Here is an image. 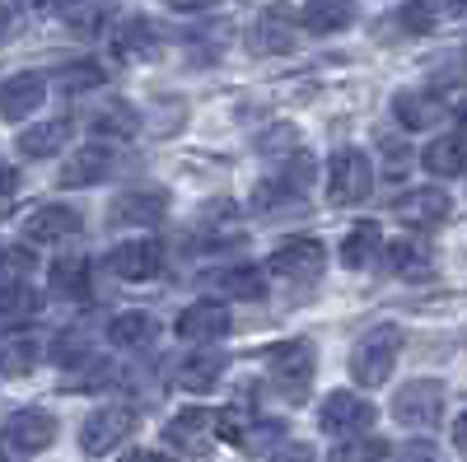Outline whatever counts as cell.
<instances>
[{
  "label": "cell",
  "mask_w": 467,
  "mask_h": 462,
  "mask_svg": "<svg viewBox=\"0 0 467 462\" xmlns=\"http://www.w3.org/2000/svg\"><path fill=\"white\" fill-rule=\"evenodd\" d=\"M407 154H411L407 145H402V149H398V145H388V178H402V173H407V164H411Z\"/></svg>",
  "instance_id": "39"
},
{
  "label": "cell",
  "mask_w": 467,
  "mask_h": 462,
  "mask_svg": "<svg viewBox=\"0 0 467 462\" xmlns=\"http://www.w3.org/2000/svg\"><path fill=\"white\" fill-rule=\"evenodd\" d=\"M117 56H127V61H154L160 56V33H154L150 19H127L122 28H117Z\"/></svg>",
  "instance_id": "22"
},
{
  "label": "cell",
  "mask_w": 467,
  "mask_h": 462,
  "mask_svg": "<svg viewBox=\"0 0 467 462\" xmlns=\"http://www.w3.org/2000/svg\"><path fill=\"white\" fill-rule=\"evenodd\" d=\"M70 140V118H47V122H33L19 131V154H28V159H52V154H61Z\"/></svg>",
  "instance_id": "19"
},
{
  "label": "cell",
  "mask_w": 467,
  "mask_h": 462,
  "mask_svg": "<svg viewBox=\"0 0 467 462\" xmlns=\"http://www.w3.org/2000/svg\"><path fill=\"white\" fill-rule=\"evenodd\" d=\"M5 24H10V10H5V0H0V33H5Z\"/></svg>",
  "instance_id": "42"
},
{
  "label": "cell",
  "mask_w": 467,
  "mask_h": 462,
  "mask_svg": "<svg viewBox=\"0 0 467 462\" xmlns=\"http://www.w3.org/2000/svg\"><path fill=\"white\" fill-rule=\"evenodd\" d=\"M173 332H178L182 341H220V336L229 332V308L215 303V299L187 303L182 313H178V323H173Z\"/></svg>",
  "instance_id": "12"
},
{
  "label": "cell",
  "mask_w": 467,
  "mask_h": 462,
  "mask_svg": "<svg viewBox=\"0 0 467 462\" xmlns=\"http://www.w3.org/2000/svg\"><path fill=\"white\" fill-rule=\"evenodd\" d=\"M266 462H314V448H308L304 439H290V444H276V448H271Z\"/></svg>",
  "instance_id": "37"
},
{
  "label": "cell",
  "mask_w": 467,
  "mask_h": 462,
  "mask_svg": "<svg viewBox=\"0 0 467 462\" xmlns=\"http://www.w3.org/2000/svg\"><path fill=\"white\" fill-rule=\"evenodd\" d=\"M89 272L94 266L85 257H61L52 262V294L57 299H85L89 294Z\"/></svg>",
  "instance_id": "26"
},
{
  "label": "cell",
  "mask_w": 467,
  "mask_h": 462,
  "mask_svg": "<svg viewBox=\"0 0 467 462\" xmlns=\"http://www.w3.org/2000/svg\"><path fill=\"white\" fill-rule=\"evenodd\" d=\"M393 420L407 430H435L444 420V383L440 378H411L393 393Z\"/></svg>",
  "instance_id": "4"
},
{
  "label": "cell",
  "mask_w": 467,
  "mask_h": 462,
  "mask_svg": "<svg viewBox=\"0 0 467 462\" xmlns=\"http://www.w3.org/2000/svg\"><path fill=\"white\" fill-rule=\"evenodd\" d=\"M103 266L117 281H154V276H160V266H164V248L154 239H131V243H117L103 257Z\"/></svg>",
  "instance_id": "8"
},
{
  "label": "cell",
  "mask_w": 467,
  "mask_h": 462,
  "mask_svg": "<svg viewBox=\"0 0 467 462\" xmlns=\"http://www.w3.org/2000/svg\"><path fill=\"white\" fill-rule=\"evenodd\" d=\"M379 248H383V229H379L374 220L350 224V234H346V243H341V266L360 272V266H369V262L379 257Z\"/></svg>",
  "instance_id": "23"
},
{
  "label": "cell",
  "mask_w": 467,
  "mask_h": 462,
  "mask_svg": "<svg viewBox=\"0 0 467 462\" xmlns=\"http://www.w3.org/2000/svg\"><path fill=\"white\" fill-rule=\"evenodd\" d=\"M462 149H467L462 145V131H444V136H435L431 145H425L420 164H425V173H435V178H458L467 169V154Z\"/></svg>",
  "instance_id": "21"
},
{
  "label": "cell",
  "mask_w": 467,
  "mask_h": 462,
  "mask_svg": "<svg viewBox=\"0 0 467 462\" xmlns=\"http://www.w3.org/2000/svg\"><path fill=\"white\" fill-rule=\"evenodd\" d=\"M211 416H215V411H206V406H187V411H178L169 426H164V439L178 444V448H192L197 439L211 435Z\"/></svg>",
  "instance_id": "28"
},
{
  "label": "cell",
  "mask_w": 467,
  "mask_h": 462,
  "mask_svg": "<svg viewBox=\"0 0 467 462\" xmlns=\"http://www.w3.org/2000/svg\"><path fill=\"white\" fill-rule=\"evenodd\" d=\"M122 462H169V457L154 453V448H136V453H122Z\"/></svg>",
  "instance_id": "41"
},
{
  "label": "cell",
  "mask_w": 467,
  "mask_h": 462,
  "mask_svg": "<svg viewBox=\"0 0 467 462\" xmlns=\"http://www.w3.org/2000/svg\"><path fill=\"white\" fill-rule=\"evenodd\" d=\"M43 103H47V80L43 75H10V80L0 85V118L5 122L33 118Z\"/></svg>",
  "instance_id": "11"
},
{
  "label": "cell",
  "mask_w": 467,
  "mask_h": 462,
  "mask_svg": "<svg viewBox=\"0 0 467 462\" xmlns=\"http://www.w3.org/2000/svg\"><path fill=\"white\" fill-rule=\"evenodd\" d=\"M253 47H257V52H290V47H295V15H290V5L271 0V5L257 15Z\"/></svg>",
  "instance_id": "18"
},
{
  "label": "cell",
  "mask_w": 467,
  "mask_h": 462,
  "mask_svg": "<svg viewBox=\"0 0 467 462\" xmlns=\"http://www.w3.org/2000/svg\"><path fill=\"white\" fill-rule=\"evenodd\" d=\"M94 131L99 136H117V140H131L136 131H140V112L131 108V103H103L99 112H94Z\"/></svg>",
  "instance_id": "29"
},
{
  "label": "cell",
  "mask_w": 467,
  "mask_h": 462,
  "mask_svg": "<svg viewBox=\"0 0 467 462\" xmlns=\"http://www.w3.org/2000/svg\"><path fill=\"white\" fill-rule=\"evenodd\" d=\"M108 341L112 345H127V351H136V345H150L154 341V318L150 313H117L108 323Z\"/></svg>",
  "instance_id": "30"
},
{
  "label": "cell",
  "mask_w": 467,
  "mask_h": 462,
  "mask_svg": "<svg viewBox=\"0 0 467 462\" xmlns=\"http://www.w3.org/2000/svg\"><path fill=\"white\" fill-rule=\"evenodd\" d=\"M224 369H229V355H224V351H215V345H206V351L187 355V360L178 364L173 383H178V388H187V393H211L215 383H220V374H224Z\"/></svg>",
  "instance_id": "17"
},
{
  "label": "cell",
  "mask_w": 467,
  "mask_h": 462,
  "mask_svg": "<svg viewBox=\"0 0 467 462\" xmlns=\"http://www.w3.org/2000/svg\"><path fill=\"white\" fill-rule=\"evenodd\" d=\"M266 272L290 281V285H308V281H318L327 272V248L318 239H290V243H281L276 252H271Z\"/></svg>",
  "instance_id": "5"
},
{
  "label": "cell",
  "mask_w": 467,
  "mask_h": 462,
  "mask_svg": "<svg viewBox=\"0 0 467 462\" xmlns=\"http://www.w3.org/2000/svg\"><path fill=\"white\" fill-rule=\"evenodd\" d=\"M131 430H136V411H131V406H103V411H94V416L85 420L80 448H85L89 457H103V453H112L122 439H131Z\"/></svg>",
  "instance_id": "7"
},
{
  "label": "cell",
  "mask_w": 467,
  "mask_h": 462,
  "mask_svg": "<svg viewBox=\"0 0 467 462\" xmlns=\"http://www.w3.org/2000/svg\"><path fill=\"white\" fill-rule=\"evenodd\" d=\"M94 85H103V66H99V61H75V66L61 70V89H66V94H85V89H94Z\"/></svg>",
  "instance_id": "34"
},
{
  "label": "cell",
  "mask_w": 467,
  "mask_h": 462,
  "mask_svg": "<svg viewBox=\"0 0 467 462\" xmlns=\"http://www.w3.org/2000/svg\"><path fill=\"white\" fill-rule=\"evenodd\" d=\"M164 215H169V191L164 187H131L108 206V220L117 229H145V224H160Z\"/></svg>",
  "instance_id": "6"
},
{
  "label": "cell",
  "mask_w": 467,
  "mask_h": 462,
  "mask_svg": "<svg viewBox=\"0 0 467 462\" xmlns=\"http://www.w3.org/2000/svg\"><path fill=\"white\" fill-rule=\"evenodd\" d=\"M383 457H388V444L374 439V435H369V439H365V435H360V439H346L341 448L327 453V462H383Z\"/></svg>",
  "instance_id": "32"
},
{
  "label": "cell",
  "mask_w": 467,
  "mask_h": 462,
  "mask_svg": "<svg viewBox=\"0 0 467 462\" xmlns=\"http://www.w3.org/2000/svg\"><path fill=\"white\" fill-rule=\"evenodd\" d=\"M5 439H10L19 453H43V448H52V439H57V416L43 411V406H24V411L10 416Z\"/></svg>",
  "instance_id": "10"
},
{
  "label": "cell",
  "mask_w": 467,
  "mask_h": 462,
  "mask_svg": "<svg viewBox=\"0 0 467 462\" xmlns=\"http://www.w3.org/2000/svg\"><path fill=\"white\" fill-rule=\"evenodd\" d=\"M388 262H393V272H420V266H431V248H425L420 239H402L393 252H388Z\"/></svg>",
  "instance_id": "35"
},
{
  "label": "cell",
  "mask_w": 467,
  "mask_h": 462,
  "mask_svg": "<svg viewBox=\"0 0 467 462\" xmlns=\"http://www.w3.org/2000/svg\"><path fill=\"white\" fill-rule=\"evenodd\" d=\"M112 19V0H61V24L70 33H103V24Z\"/></svg>",
  "instance_id": "24"
},
{
  "label": "cell",
  "mask_w": 467,
  "mask_h": 462,
  "mask_svg": "<svg viewBox=\"0 0 467 462\" xmlns=\"http://www.w3.org/2000/svg\"><path fill=\"white\" fill-rule=\"evenodd\" d=\"M393 112L407 131H425V127H440L449 118V103L440 94H425V89H407L393 98Z\"/></svg>",
  "instance_id": "16"
},
{
  "label": "cell",
  "mask_w": 467,
  "mask_h": 462,
  "mask_svg": "<svg viewBox=\"0 0 467 462\" xmlns=\"http://www.w3.org/2000/svg\"><path fill=\"white\" fill-rule=\"evenodd\" d=\"M80 229H85L80 210H70V206H43V210H33L24 220V239L28 243H61L70 234H80Z\"/></svg>",
  "instance_id": "13"
},
{
  "label": "cell",
  "mask_w": 467,
  "mask_h": 462,
  "mask_svg": "<svg viewBox=\"0 0 467 462\" xmlns=\"http://www.w3.org/2000/svg\"><path fill=\"white\" fill-rule=\"evenodd\" d=\"M266 369H271V383H276V393H281V397L304 402V397H308V383H314V345H308L304 336L271 345Z\"/></svg>",
  "instance_id": "3"
},
{
  "label": "cell",
  "mask_w": 467,
  "mask_h": 462,
  "mask_svg": "<svg viewBox=\"0 0 467 462\" xmlns=\"http://www.w3.org/2000/svg\"><path fill=\"white\" fill-rule=\"evenodd\" d=\"M281 145H295V131L290 127H276L271 136H262V154H276Z\"/></svg>",
  "instance_id": "40"
},
{
  "label": "cell",
  "mask_w": 467,
  "mask_h": 462,
  "mask_svg": "<svg viewBox=\"0 0 467 462\" xmlns=\"http://www.w3.org/2000/svg\"><path fill=\"white\" fill-rule=\"evenodd\" d=\"M215 5H224V0H169L173 15H202V10H215Z\"/></svg>",
  "instance_id": "38"
},
{
  "label": "cell",
  "mask_w": 467,
  "mask_h": 462,
  "mask_svg": "<svg viewBox=\"0 0 467 462\" xmlns=\"http://www.w3.org/2000/svg\"><path fill=\"white\" fill-rule=\"evenodd\" d=\"M37 336H24V332H10L0 336V378H24L33 364H37Z\"/></svg>",
  "instance_id": "25"
},
{
  "label": "cell",
  "mask_w": 467,
  "mask_h": 462,
  "mask_svg": "<svg viewBox=\"0 0 467 462\" xmlns=\"http://www.w3.org/2000/svg\"><path fill=\"white\" fill-rule=\"evenodd\" d=\"M393 210H398V220H402L407 229H431V224H440V220L449 215V191H435V187H411L407 197H398V201H393Z\"/></svg>",
  "instance_id": "15"
},
{
  "label": "cell",
  "mask_w": 467,
  "mask_h": 462,
  "mask_svg": "<svg viewBox=\"0 0 467 462\" xmlns=\"http://www.w3.org/2000/svg\"><path fill=\"white\" fill-rule=\"evenodd\" d=\"M369 191H374V164H369V154L356 149V145L337 149L332 159H327V201L332 206H360Z\"/></svg>",
  "instance_id": "2"
},
{
  "label": "cell",
  "mask_w": 467,
  "mask_h": 462,
  "mask_svg": "<svg viewBox=\"0 0 467 462\" xmlns=\"http://www.w3.org/2000/svg\"><path fill=\"white\" fill-rule=\"evenodd\" d=\"M37 308H43V299H37V290L28 281L0 285V318H33Z\"/></svg>",
  "instance_id": "31"
},
{
  "label": "cell",
  "mask_w": 467,
  "mask_h": 462,
  "mask_svg": "<svg viewBox=\"0 0 467 462\" xmlns=\"http://www.w3.org/2000/svg\"><path fill=\"white\" fill-rule=\"evenodd\" d=\"M374 406L356 393H327V402L318 406V426L323 435H365L374 426Z\"/></svg>",
  "instance_id": "9"
},
{
  "label": "cell",
  "mask_w": 467,
  "mask_h": 462,
  "mask_svg": "<svg viewBox=\"0 0 467 462\" xmlns=\"http://www.w3.org/2000/svg\"><path fill=\"white\" fill-rule=\"evenodd\" d=\"M398 24L407 33H431L440 24V5H435V0H402V5H398Z\"/></svg>",
  "instance_id": "33"
},
{
  "label": "cell",
  "mask_w": 467,
  "mask_h": 462,
  "mask_svg": "<svg viewBox=\"0 0 467 462\" xmlns=\"http://www.w3.org/2000/svg\"><path fill=\"white\" fill-rule=\"evenodd\" d=\"M356 0H308V5L299 10V24L308 33H341L356 24Z\"/></svg>",
  "instance_id": "20"
},
{
  "label": "cell",
  "mask_w": 467,
  "mask_h": 462,
  "mask_svg": "<svg viewBox=\"0 0 467 462\" xmlns=\"http://www.w3.org/2000/svg\"><path fill=\"white\" fill-rule=\"evenodd\" d=\"M0 266H5V276H10V281H28L33 252H24V248H10V252H0Z\"/></svg>",
  "instance_id": "36"
},
{
  "label": "cell",
  "mask_w": 467,
  "mask_h": 462,
  "mask_svg": "<svg viewBox=\"0 0 467 462\" xmlns=\"http://www.w3.org/2000/svg\"><path fill=\"white\" fill-rule=\"evenodd\" d=\"M117 169V154L108 145H80L75 154H66V169H61V187H89L103 182Z\"/></svg>",
  "instance_id": "14"
},
{
  "label": "cell",
  "mask_w": 467,
  "mask_h": 462,
  "mask_svg": "<svg viewBox=\"0 0 467 462\" xmlns=\"http://www.w3.org/2000/svg\"><path fill=\"white\" fill-rule=\"evenodd\" d=\"M398 355H402V327L379 323L356 341V351H350V378H356L360 388H383L398 369Z\"/></svg>",
  "instance_id": "1"
},
{
  "label": "cell",
  "mask_w": 467,
  "mask_h": 462,
  "mask_svg": "<svg viewBox=\"0 0 467 462\" xmlns=\"http://www.w3.org/2000/svg\"><path fill=\"white\" fill-rule=\"evenodd\" d=\"M211 290L220 299H262L266 294V276L257 272V266H234V272H220L211 281Z\"/></svg>",
  "instance_id": "27"
}]
</instances>
